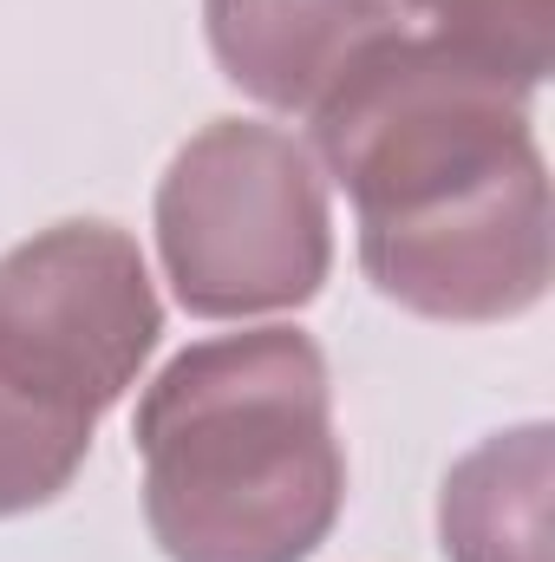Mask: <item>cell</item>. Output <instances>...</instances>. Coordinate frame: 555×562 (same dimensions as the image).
<instances>
[{
    "mask_svg": "<svg viewBox=\"0 0 555 562\" xmlns=\"http://www.w3.org/2000/svg\"><path fill=\"white\" fill-rule=\"evenodd\" d=\"M144 524L170 562H307L347 504L327 360L301 327L183 347L138 400Z\"/></svg>",
    "mask_w": 555,
    "mask_h": 562,
    "instance_id": "obj_2",
    "label": "cell"
},
{
    "mask_svg": "<svg viewBox=\"0 0 555 562\" xmlns=\"http://www.w3.org/2000/svg\"><path fill=\"white\" fill-rule=\"evenodd\" d=\"M203 26L229 86L269 112L314 119V105L412 20L406 0H203Z\"/></svg>",
    "mask_w": 555,
    "mask_h": 562,
    "instance_id": "obj_5",
    "label": "cell"
},
{
    "mask_svg": "<svg viewBox=\"0 0 555 562\" xmlns=\"http://www.w3.org/2000/svg\"><path fill=\"white\" fill-rule=\"evenodd\" d=\"M157 256L196 321L307 307L333 269L320 164L281 125H203L157 183Z\"/></svg>",
    "mask_w": 555,
    "mask_h": 562,
    "instance_id": "obj_3",
    "label": "cell"
},
{
    "mask_svg": "<svg viewBox=\"0 0 555 562\" xmlns=\"http://www.w3.org/2000/svg\"><path fill=\"white\" fill-rule=\"evenodd\" d=\"M163 307L144 249L112 223H59L0 256V373L79 419H105L144 373Z\"/></svg>",
    "mask_w": 555,
    "mask_h": 562,
    "instance_id": "obj_4",
    "label": "cell"
},
{
    "mask_svg": "<svg viewBox=\"0 0 555 562\" xmlns=\"http://www.w3.org/2000/svg\"><path fill=\"white\" fill-rule=\"evenodd\" d=\"M314 150L353 196L366 281L406 314L484 327L550 294V164L530 92L484 59L393 33L314 105Z\"/></svg>",
    "mask_w": 555,
    "mask_h": 562,
    "instance_id": "obj_1",
    "label": "cell"
},
{
    "mask_svg": "<svg viewBox=\"0 0 555 562\" xmlns=\"http://www.w3.org/2000/svg\"><path fill=\"white\" fill-rule=\"evenodd\" d=\"M92 431H99L92 419L59 413V406L20 393L0 373V517L53 504L79 477V464L92 451Z\"/></svg>",
    "mask_w": 555,
    "mask_h": 562,
    "instance_id": "obj_7",
    "label": "cell"
},
{
    "mask_svg": "<svg viewBox=\"0 0 555 562\" xmlns=\"http://www.w3.org/2000/svg\"><path fill=\"white\" fill-rule=\"evenodd\" d=\"M555 431L543 419L490 431L444 471L438 543L444 562H550Z\"/></svg>",
    "mask_w": 555,
    "mask_h": 562,
    "instance_id": "obj_6",
    "label": "cell"
},
{
    "mask_svg": "<svg viewBox=\"0 0 555 562\" xmlns=\"http://www.w3.org/2000/svg\"><path fill=\"white\" fill-rule=\"evenodd\" d=\"M406 20H424L431 40L484 59L510 86L536 92L555 59V0H406Z\"/></svg>",
    "mask_w": 555,
    "mask_h": 562,
    "instance_id": "obj_8",
    "label": "cell"
}]
</instances>
